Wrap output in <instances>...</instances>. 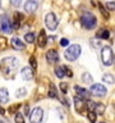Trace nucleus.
Listing matches in <instances>:
<instances>
[{"label": "nucleus", "instance_id": "nucleus-13", "mask_svg": "<svg viewBox=\"0 0 115 123\" xmlns=\"http://www.w3.org/2000/svg\"><path fill=\"white\" fill-rule=\"evenodd\" d=\"M46 44H47V36H46L45 31L42 30L37 36V45L40 46V48H45Z\"/></svg>", "mask_w": 115, "mask_h": 123}, {"label": "nucleus", "instance_id": "nucleus-18", "mask_svg": "<svg viewBox=\"0 0 115 123\" xmlns=\"http://www.w3.org/2000/svg\"><path fill=\"white\" fill-rule=\"evenodd\" d=\"M93 111L96 114H98V115L104 114L105 113V105H104L102 103H96L93 105Z\"/></svg>", "mask_w": 115, "mask_h": 123}, {"label": "nucleus", "instance_id": "nucleus-24", "mask_svg": "<svg viewBox=\"0 0 115 123\" xmlns=\"http://www.w3.org/2000/svg\"><path fill=\"white\" fill-rule=\"evenodd\" d=\"M34 38H36V36H34L33 32H28V33L24 35V40H26V42H28V44H32L34 41Z\"/></svg>", "mask_w": 115, "mask_h": 123}, {"label": "nucleus", "instance_id": "nucleus-3", "mask_svg": "<svg viewBox=\"0 0 115 123\" xmlns=\"http://www.w3.org/2000/svg\"><path fill=\"white\" fill-rule=\"evenodd\" d=\"M80 23H82V26L86 30H93L96 25H97V19L91 12H86L80 17Z\"/></svg>", "mask_w": 115, "mask_h": 123}, {"label": "nucleus", "instance_id": "nucleus-11", "mask_svg": "<svg viewBox=\"0 0 115 123\" xmlns=\"http://www.w3.org/2000/svg\"><path fill=\"white\" fill-rule=\"evenodd\" d=\"M46 60L49 62L50 64H54V63H56L58 60H59V54H58L56 50H54V49H50L47 53H46Z\"/></svg>", "mask_w": 115, "mask_h": 123}, {"label": "nucleus", "instance_id": "nucleus-21", "mask_svg": "<svg viewBox=\"0 0 115 123\" xmlns=\"http://www.w3.org/2000/svg\"><path fill=\"white\" fill-rule=\"evenodd\" d=\"M49 96H50V98H52V99L58 98V91H56V87H55V85H54V83L50 85V88H49Z\"/></svg>", "mask_w": 115, "mask_h": 123}, {"label": "nucleus", "instance_id": "nucleus-36", "mask_svg": "<svg viewBox=\"0 0 115 123\" xmlns=\"http://www.w3.org/2000/svg\"><path fill=\"white\" fill-rule=\"evenodd\" d=\"M0 114H1V115H3V114H5V110H4L1 106H0Z\"/></svg>", "mask_w": 115, "mask_h": 123}, {"label": "nucleus", "instance_id": "nucleus-34", "mask_svg": "<svg viewBox=\"0 0 115 123\" xmlns=\"http://www.w3.org/2000/svg\"><path fill=\"white\" fill-rule=\"evenodd\" d=\"M65 74H68L69 77H72V76H73V74H72V71H70L69 68H65Z\"/></svg>", "mask_w": 115, "mask_h": 123}, {"label": "nucleus", "instance_id": "nucleus-20", "mask_svg": "<svg viewBox=\"0 0 115 123\" xmlns=\"http://www.w3.org/2000/svg\"><path fill=\"white\" fill-rule=\"evenodd\" d=\"M102 81L107 85H114L115 78H114V76L111 74V73H105V74L102 76Z\"/></svg>", "mask_w": 115, "mask_h": 123}, {"label": "nucleus", "instance_id": "nucleus-15", "mask_svg": "<svg viewBox=\"0 0 115 123\" xmlns=\"http://www.w3.org/2000/svg\"><path fill=\"white\" fill-rule=\"evenodd\" d=\"M9 101V91H8V88L3 87L0 88V103L5 104Z\"/></svg>", "mask_w": 115, "mask_h": 123}, {"label": "nucleus", "instance_id": "nucleus-9", "mask_svg": "<svg viewBox=\"0 0 115 123\" xmlns=\"http://www.w3.org/2000/svg\"><path fill=\"white\" fill-rule=\"evenodd\" d=\"M23 8H24V12H26V13L32 14V13H34V12H36V9L38 8V3L36 1V0H27Z\"/></svg>", "mask_w": 115, "mask_h": 123}, {"label": "nucleus", "instance_id": "nucleus-12", "mask_svg": "<svg viewBox=\"0 0 115 123\" xmlns=\"http://www.w3.org/2000/svg\"><path fill=\"white\" fill-rule=\"evenodd\" d=\"M21 74H22V78L26 81H31L33 78V72L31 67H23L21 71Z\"/></svg>", "mask_w": 115, "mask_h": 123}, {"label": "nucleus", "instance_id": "nucleus-8", "mask_svg": "<svg viewBox=\"0 0 115 123\" xmlns=\"http://www.w3.org/2000/svg\"><path fill=\"white\" fill-rule=\"evenodd\" d=\"M0 30L5 35L12 32V23L9 21V18H8V15H5V14H3L0 17Z\"/></svg>", "mask_w": 115, "mask_h": 123}, {"label": "nucleus", "instance_id": "nucleus-17", "mask_svg": "<svg viewBox=\"0 0 115 123\" xmlns=\"http://www.w3.org/2000/svg\"><path fill=\"white\" fill-rule=\"evenodd\" d=\"M74 104H75V110L79 111V113H82L83 108L86 106V105H84V104H86V103H84V100H82V99H79V98H77V96H75V98H74Z\"/></svg>", "mask_w": 115, "mask_h": 123}, {"label": "nucleus", "instance_id": "nucleus-28", "mask_svg": "<svg viewBox=\"0 0 115 123\" xmlns=\"http://www.w3.org/2000/svg\"><path fill=\"white\" fill-rule=\"evenodd\" d=\"M105 6H106V9L107 10H115V1H107L106 4H105Z\"/></svg>", "mask_w": 115, "mask_h": 123}, {"label": "nucleus", "instance_id": "nucleus-33", "mask_svg": "<svg viewBox=\"0 0 115 123\" xmlns=\"http://www.w3.org/2000/svg\"><path fill=\"white\" fill-rule=\"evenodd\" d=\"M60 45L63 46V48L69 46V40H68V38H61V40H60Z\"/></svg>", "mask_w": 115, "mask_h": 123}, {"label": "nucleus", "instance_id": "nucleus-38", "mask_svg": "<svg viewBox=\"0 0 115 123\" xmlns=\"http://www.w3.org/2000/svg\"><path fill=\"white\" fill-rule=\"evenodd\" d=\"M100 123H106V122H100Z\"/></svg>", "mask_w": 115, "mask_h": 123}, {"label": "nucleus", "instance_id": "nucleus-7", "mask_svg": "<svg viewBox=\"0 0 115 123\" xmlns=\"http://www.w3.org/2000/svg\"><path fill=\"white\" fill-rule=\"evenodd\" d=\"M90 92L92 95H95V96L102 98V96L106 95L107 90H106V87L104 86V85H101V83H93L91 86V88H90Z\"/></svg>", "mask_w": 115, "mask_h": 123}, {"label": "nucleus", "instance_id": "nucleus-29", "mask_svg": "<svg viewBox=\"0 0 115 123\" xmlns=\"http://www.w3.org/2000/svg\"><path fill=\"white\" fill-rule=\"evenodd\" d=\"M98 8H100V10H101V13H102V15L105 18H109V13H107V10H105V8H104L101 4H98Z\"/></svg>", "mask_w": 115, "mask_h": 123}, {"label": "nucleus", "instance_id": "nucleus-27", "mask_svg": "<svg viewBox=\"0 0 115 123\" xmlns=\"http://www.w3.org/2000/svg\"><path fill=\"white\" fill-rule=\"evenodd\" d=\"M96 114L95 111H90V113H87V117H88V119H90V122L91 123H95L96 122Z\"/></svg>", "mask_w": 115, "mask_h": 123}, {"label": "nucleus", "instance_id": "nucleus-22", "mask_svg": "<svg viewBox=\"0 0 115 123\" xmlns=\"http://www.w3.org/2000/svg\"><path fill=\"white\" fill-rule=\"evenodd\" d=\"M55 74L59 78H63L65 76V67H56L55 68Z\"/></svg>", "mask_w": 115, "mask_h": 123}, {"label": "nucleus", "instance_id": "nucleus-32", "mask_svg": "<svg viewBox=\"0 0 115 123\" xmlns=\"http://www.w3.org/2000/svg\"><path fill=\"white\" fill-rule=\"evenodd\" d=\"M10 1V4L13 6H15V8H18V6H21V4H22V0H9Z\"/></svg>", "mask_w": 115, "mask_h": 123}, {"label": "nucleus", "instance_id": "nucleus-37", "mask_svg": "<svg viewBox=\"0 0 115 123\" xmlns=\"http://www.w3.org/2000/svg\"><path fill=\"white\" fill-rule=\"evenodd\" d=\"M0 123H8V122H5V121H0Z\"/></svg>", "mask_w": 115, "mask_h": 123}, {"label": "nucleus", "instance_id": "nucleus-19", "mask_svg": "<svg viewBox=\"0 0 115 123\" xmlns=\"http://www.w3.org/2000/svg\"><path fill=\"white\" fill-rule=\"evenodd\" d=\"M96 37H98V38H104V40H107V38L110 37V31L109 30H106V28H102V30H100L97 35H96Z\"/></svg>", "mask_w": 115, "mask_h": 123}, {"label": "nucleus", "instance_id": "nucleus-2", "mask_svg": "<svg viewBox=\"0 0 115 123\" xmlns=\"http://www.w3.org/2000/svg\"><path fill=\"white\" fill-rule=\"evenodd\" d=\"M80 51H82V49H80L79 45H77V44L69 45L67 48V50H65V53H64V58L68 62H74L79 58Z\"/></svg>", "mask_w": 115, "mask_h": 123}, {"label": "nucleus", "instance_id": "nucleus-35", "mask_svg": "<svg viewBox=\"0 0 115 123\" xmlns=\"http://www.w3.org/2000/svg\"><path fill=\"white\" fill-rule=\"evenodd\" d=\"M24 114H26V115L29 114V108H28V105H24Z\"/></svg>", "mask_w": 115, "mask_h": 123}, {"label": "nucleus", "instance_id": "nucleus-6", "mask_svg": "<svg viewBox=\"0 0 115 123\" xmlns=\"http://www.w3.org/2000/svg\"><path fill=\"white\" fill-rule=\"evenodd\" d=\"M42 119H44V110H42V108L36 106L29 113V121L31 123H41Z\"/></svg>", "mask_w": 115, "mask_h": 123}, {"label": "nucleus", "instance_id": "nucleus-5", "mask_svg": "<svg viewBox=\"0 0 115 123\" xmlns=\"http://www.w3.org/2000/svg\"><path fill=\"white\" fill-rule=\"evenodd\" d=\"M45 25H46V28L50 30V31H55L59 26V19L56 18V15L50 12L45 15Z\"/></svg>", "mask_w": 115, "mask_h": 123}, {"label": "nucleus", "instance_id": "nucleus-16", "mask_svg": "<svg viewBox=\"0 0 115 123\" xmlns=\"http://www.w3.org/2000/svg\"><path fill=\"white\" fill-rule=\"evenodd\" d=\"M22 21H23V14L19 13V12H17V13L14 14V21H13V26H12V27H14V28H19Z\"/></svg>", "mask_w": 115, "mask_h": 123}, {"label": "nucleus", "instance_id": "nucleus-26", "mask_svg": "<svg viewBox=\"0 0 115 123\" xmlns=\"http://www.w3.org/2000/svg\"><path fill=\"white\" fill-rule=\"evenodd\" d=\"M14 121H15V123H26L22 113H15V115H14Z\"/></svg>", "mask_w": 115, "mask_h": 123}, {"label": "nucleus", "instance_id": "nucleus-30", "mask_svg": "<svg viewBox=\"0 0 115 123\" xmlns=\"http://www.w3.org/2000/svg\"><path fill=\"white\" fill-rule=\"evenodd\" d=\"M60 90L63 94H67V91H68V85L65 83V82H61L60 83Z\"/></svg>", "mask_w": 115, "mask_h": 123}, {"label": "nucleus", "instance_id": "nucleus-10", "mask_svg": "<svg viewBox=\"0 0 115 123\" xmlns=\"http://www.w3.org/2000/svg\"><path fill=\"white\" fill-rule=\"evenodd\" d=\"M74 91L77 94V98H79L82 100H88V98H90V92L80 86H74Z\"/></svg>", "mask_w": 115, "mask_h": 123}, {"label": "nucleus", "instance_id": "nucleus-1", "mask_svg": "<svg viewBox=\"0 0 115 123\" xmlns=\"http://www.w3.org/2000/svg\"><path fill=\"white\" fill-rule=\"evenodd\" d=\"M19 67V60L14 56H6L0 62V71L6 78H13Z\"/></svg>", "mask_w": 115, "mask_h": 123}, {"label": "nucleus", "instance_id": "nucleus-25", "mask_svg": "<svg viewBox=\"0 0 115 123\" xmlns=\"http://www.w3.org/2000/svg\"><path fill=\"white\" fill-rule=\"evenodd\" d=\"M24 95H27V90L24 87H21L15 91V96H17V98H23Z\"/></svg>", "mask_w": 115, "mask_h": 123}, {"label": "nucleus", "instance_id": "nucleus-31", "mask_svg": "<svg viewBox=\"0 0 115 123\" xmlns=\"http://www.w3.org/2000/svg\"><path fill=\"white\" fill-rule=\"evenodd\" d=\"M29 64H31V67H32V68H36L37 67V62H36V58H34V56H31L29 58Z\"/></svg>", "mask_w": 115, "mask_h": 123}, {"label": "nucleus", "instance_id": "nucleus-14", "mask_svg": "<svg viewBox=\"0 0 115 123\" xmlns=\"http://www.w3.org/2000/svg\"><path fill=\"white\" fill-rule=\"evenodd\" d=\"M10 44H12V46H13V49H15V50H23V49H24V46H26L18 37H13V38H12Z\"/></svg>", "mask_w": 115, "mask_h": 123}, {"label": "nucleus", "instance_id": "nucleus-23", "mask_svg": "<svg viewBox=\"0 0 115 123\" xmlns=\"http://www.w3.org/2000/svg\"><path fill=\"white\" fill-rule=\"evenodd\" d=\"M82 81H83V82H86V83H92V82H93L92 76L88 72H84L83 74H82Z\"/></svg>", "mask_w": 115, "mask_h": 123}, {"label": "nucleus", "instance_id": "nucleus-4", "mask_svg": "<svg viewBox=\"0 0 115 123\" xmlns=\"http://www.w3.org/2000/svg\"><path fill=\"white\" fill-rule=\"evenodd\" d=\"M101 60L105 65H113L114 63V53L110 46H104L101 50Z\"/></svg>", "mask_w": 115, "mask_h": 123}]
</instances>
